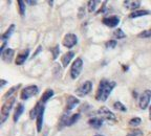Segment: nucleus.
Returning a JSON list of instances; mask_svg holds the SVG:
<instances>
[{
    "label": "nucleus",
    "instance_id": "24",
    "mask_svg": "<svg viewBox=\"0 0 151 136\" xmlns=\"http://www.w3.org/2000/svg\"><path fill=\"white\" fill-rule=\"evenodd\" d=\"M113 108L116 109V110H118V111H123V112H125V111L127 110L125 106L123 105L121 102H116V103L113 104Z\"/></svg>",
    "mask_w": 151,
    "mask_h": 136
},
{
    "label": "nucleus",
    "instance_id": "2",
    "mask_svg": "<svg viewBox=\"0 0 151 136\" xmlns=\"http://www.w3.org/2000/svg\"><path fill=\"white\" fill-rule=\"evenodd\" d=\"M14 103H15V97L12 96V97L7 99V101L3 104L2 108H1V120H0V122H1V124H3V122L7 120V117H9V112H11L13 106H14Z\"/></svg>",
    "mask_w": 151,
    "mask_h": 136
},
{
    "label": "nucleus",
    "instance_id": "27",
    "mask_svg": "<svg viewBox=\"0 0 151 136\" xmlns=\"http://www.w3.org/2000/svg\"><path fill=\"white\" fill-rule=\"evenodd\" d=\"M25 1H22V0L18 1L19 9H20V15L21 16H24V14H25Z\"/></svg>",
    "mask_w": 151,
    "mask_h": 136
},
{
    "label": "nucleus",
    "instance_id": "25",
    "mask_svg": "<svg viewBox=\"0 0 151 136\" xmlns=\"http://www.w3.org/2000/svg\"><path fill=\"white\" fill-rule=\"evenodd\" d=\"M142 122V120L139 117H133L130 120L129 122V125L131 126V127H137V126H139Z\"/></svg>",
    "mask_w": 151,
    "mask_h": 136
},
{
    "label": "nucleus",
    "instance_id": "36",
    "mask_svg": "<svg viewBox=\"0 0 151 136\" xmlns=\"http://www.w3.org/2000/svg\"><path fill=\"white\" fill-rule=\"evenodd\" d=\"M149 118H150V120H151V106H150V108H149Z\"/></svg>",
    "mask_w": 151,
    "mask_h": 136
},
{
    "label": "nucleus",
    "instance_id": "15",
    "mask_svg": "<svg viewBox=\"0 0 151 136\" xmlns=\"http://www.w3.org/2000/svg\"><path fill=\"white\" fill-rule=\"evenodd\" d=\"M44 106L42 107V109H41L40 113L38 114L37 116V120H36V122H37V130L38 132H41V130H42V126H43V115H44Z\"/></svg>",
    "mask_w": 151,
    "mask_h": 136
},
{
    "label": "nucleus",
    "instance_id": "12",
    "mask_svg": "<svg viewBox=\"0 0 151 136\" xmlns=\"http://www.w3.org/2000/svg\"><path fill=\"white\" fill-rule=\"evenodd\" d=\"M28 54H29V49H24L21 54H19L18 57L16 58V61H15L16 65H22L25 62V60L27 59Z\"/></svg>",
    "mask_w": 151,
    "mask_h": 136
},
{
    "label": "nucleus",
    "instance_id": "18",
    "mask_svg": "<svg viewBox=\"0 0 151 136\" xmlns=\"http://www.w3.org/2000/svg\"><path fill=\"white\" fill-rule=\"evenodd\" d=\"M55 94L54 90L52 89H47L46 91L44 92V93L42 94V97H41V103H46L48 99H50V97H52V95Z\"/></svg>",
    "mask_w": 151,
    "mask_h": 136
},
{
    "label": "nucleus",
    "instance_id": "17",
    "mask_svg": "<svg viewBox=\"0 0 151 136\" xmlns=\"http://www.w3.org/2000/svg\"><path fill=\"white\" fill-rule=\"evenodd\" d=\"M88 124H89L92 128H94V129H99L102 125H103V120H102L101 117L100 118L99 117L90 118V120H88Z\"/></svg>",
    "mask_w": 151,
    "mask_h": 136
},
{
    "label": "nucleus",
    "instance_id": "37",
    "mask_svg": "<svg viewBox=\"0 0 151 136\" xmlns=\"http://www.w3.org/2000/svg\"><path fill=\"white\" fill-rule=\"evenodd\" d=\"M94 136H103V135H94Z\"/></svg>",
    "mask_w": 151,
    "mask_h": 136
},
{
    "label": "nucleus",
    "instance_id": "16",
    "mask_svg": "<svg viewBox=\"0 0 151 136\" xmlns=\"http://www.w3.org/2000/svg\"><path fill=\"white\" fill-rule=\"evenodd\" d=\"M73 56H75V54H73V52H68L62 57V64H63V67H67V66H68V64L70 63V61L73 60Z\"/></svg>",
    "mask_w": 151,
    "mask_h": 136
},
{
    "label": "nucleus",
    "instance_id": "1",
    "mask_svg": "<svg viewBox=\"0 0 151 136\" xmlns=\"http://www.w3.org/2000/svg\"><path fill=\"white\" fill-rule=\"evenodd\" d=\"M116 82L108 80H102L98 87V91L96 94V99L99 102H106L110 95L111 91L116 87Z\"/></svg>",
    "mask_w": 151,
    "mask_h": 136
},
{
    "label": "nucleus",
    "instance_id": "9",
    "mask_svg": "<svg viewBox=\"0 0 151 136\" xmlns=\"http://www.w3.org/2000/svg\"><path fill=\"white\" fill-rule=\"evenodd\" d=\"M79 104V99L77 97H75L73 95H69L66 99V108H65V113H68L75 108L76 106Z\"/></svg>",
    "mask_w": 151,
    "mask_h": 136
},
{
    "label": "nucleus",
    "instance_id": "8",
    "mask_svg": "<svg viewBox=\"0 0 151 136\" xmlns=\"http://www.w3.org/2000/svg\"><path fill=\"white\" fill-rule=\"evenodd\" d=\"M98 115L102 120H112L114 122L116 120V115L113 114L109 109H107L106 107H102L98 110Z\"/></svg>",
    "mask_w": 151,
    "mask_h": 136
},
{
    "label": "nucleus",
    "instance_id": "13",
    "mask_svg": "<svg viewBox=\"0 0 151 136\" xmlns=\"http://www.w3.org/2000/svg\"><path fill=\"white\" fill-rule=\"evenodd\" d=\"M124 5L126 9H137L141 5V1H137V0H126L124 1Z\"/></svg>",
    "mask_w": 151,
    "mask_h": 136
},
{
    "label": "nucleus",
    "instance_id": "34",
    "mask_svg": "<svg viewBox=\"0 0 151 136\" xmlns=\"http://www.w3.org/2000/svg\"><path fill=\"white\" fill-rule=\"evenodd\" d=\"M5 84H6V82H5L4 80H1V82H0V87L2 88V86H4Z\"/></svg>",
    "mask_w": 151,
    "mask_h": 136
},
{
    "label": "nucleus",
    "instance_id": "19",
    "mask_svg": "<svg viewBox=\"0 0 151 136\" xmlns=\"http://www.w3.org/2000/svg\"><path fill=\"white\" fill-rule=\"evenodd\" d=\"M14 31H15V25H14V24H12V25H11V26H9V29H7V31H5V33L3 34L2 36H1V40L6 41L7 39H9V38L13 35V33H14Z\"/></svg>",
    "mask_w": 151,
    "mask_h": 136
},
{
    "label": "nucleus",
    "instance_id": "11",
    "mask_svg": "<svg viewBox=\"0 0 151 136\" xmlns=\"http://www.w3.org/2000/svg\"><path fill=\"white\" fill-rule=\"evenodd\" d=\"M14 54H15L14 50L11 49V48H7V49H5L4 52L1 54V59H2V61L5 62V63H11L13 60V57H14Z\"/></svg>",
    "mask_w": 151,
    "mask_h": 136
},
{
    "label": "nucleus",
    "instance_id": "28",
    "mask_svg": "<svg viewBox=\"0 0 151 136\" xmlns=\"http://www.w3.org/2000/svg\"><path fill=\"white\" fill-rule=\"evenodd\" d=\"M143 135H144V134H143L142 130L135 129V130H132V131H130L126 136H143Z\"/></svg>",
    "mask_w": 151,
    "mask_h": 136
},
{
    "label": "nucleus",
    "instance_id": "4",
    "mask_svg": "<svg viewBox=\"0 0 151 136\" xmlns=\"http://www.w3.org/2000/svg\"><path fill=\"white\" fill-rule=\"evenodd\" d=\"M38 91H39V89H38V87L36 85H31V86H27L22 89L21 93H20V97L22 99H27L29 97H32V96L36 95L38 93Z\"/></svg>",
    "mask_w": 151,
    "mask_h": 136
},
{
    "label": "nucleus",
    "instance_id": "3",
    "mask_svg": "<svg viewBox=\"0 0 151 136\" xmlns=\"http://www.w3.org/2000/svg\"><path fill=\"white\" fill-rule=\"evenodd\" d=\"M82 68H83L82 59H81V58L76 59L75 61H73V63L71 64V67H70V77H71V79H73V80L78 79L79 75L81 74Z\"/></svg>",
    "mask_w": 151,
    "mask_h": 136
},
{
    "label": "nucleus",
    "instance_id": "31",
    "mask_svg": "<svg viewBox=\"0 0 151 136\" xmlns=\"http://www.w3.org/2000/svg\"><path fill=\"white\" fill-rule=\"evenodd\" d=\"M139 38H150L151 37V29H147V31H144L143 33H141L139 35Z\"/></svg>",
    "mask_w": 151,
    "mask_h": 136
},
{
    "label": "nucleus",
    "instance_id": "10",
    "mask_svg": "<svg viewBox=\"0 0 151 136\" xmlns=\"http://www.w3.org/2000/svg\"><path fill=\"white\" fill-rule=\"evenodd\" d=\"M103 22L105 25L109 26V27H116L119 23H120V18L116 16H111V17H106L103 19Z\"/></svg>",
    "mask_w": 151,
    "mask_h": 136
},
{
    "label": "nucleus",
    "instance_id": "30",
    "mask_svg": "<svg viewBox=\"0 0 151 136\" xmlns=\"http://www.w3.org/2000/svg\"><path fill=\"white\" fill-rule=\"evenodd\" d=\"M52 59L54 60H56L57 58H58V56H59V54H60V47H59V45H56V46L52 48Z\"/></svg>",
    "mask_w": 151,
    "mask_h": 136
},
{
    "label": "nucleus",
    "instance_id": "23",
    "mask_svg": "<svg viewBox=\"0 0 151 136\" xmlns=\"http://www.w3.org/2000/svg\"><path fill=\"white\" fill-rule=\"evenodd\" d=\"M80 118V114L79 113H76V114H73L71 116H69L68 120H67V126H71V125L75 124L77 120Z\"/></svg>",
    "mask_w": 151,
    "mask_h": 136
},
{
    "label": "nucleus",
    "instance_id": "32",
    "mask_svg": "<svg viewBox=\"0 0 151 136\" xmlns=\"http://www.w3.org/2000/svg\"><path fill=\"white\" fill-rule=\"evenodd\" d=\"M116 44H118V43H116V40H110L106 43V47L107 48H114V47L116 46Z\"/></svg>",
    "mask_w": 151,
    "mask_h": 136
},
{
    "label": "nucleus",
    "instance_id": "20",
    "mask_svg": "<svg viewBox=\"0 0 151 136\" xmlns=\"http://www.w3.org/2000/svg\"><path fill=\"white\" fill-rule=\"evenodd\" d=\"M147 15H150L149 11H135V12H132L129 17L130 18H137V17L147 16Z\"/></svg>",
    "mask_w": 151,
    "mask_h": 136
},
{
    "label": "nucleus",
    "instance_id": "5",
    "mask_svg": "<svg viewBox=\"0 0 151 136\" xmlns=\"http://www.w3.org/2000/svg\"><path fill=\"white\" fill-rule=\"evenodd\" d=\"M150 101H151V90H149V89L145 90V91L141 94V96H139V108L145 110V109L148 107Z\"/></svg>",
    "mask_w": 151,
    "mask_h": 136
},
{
    "label": "nucleus",
    "instance_id": "14",
    "mask_svg": "<svg viewBox=\"0 0 151 136\" xmlns=\"http://www.w3.org/2000/svg\"><path fill=\"white\" fill-rule=\"evenodd\" d=\"M41 102H39V103H37V105L34 107L33 109H32V111L29 112V117L32 118V120H37V116H38V114L40 113V111H41V109H42V107L43 106H41Z\"/></svg>",
    "mask_w": 151,
    "mask_h": 136
},
{
    "label": "nucleus",
    "instance_id": "33",
    "mask_svg": "<svg viewBox=\"0 0 151 136\" xmlns=\"http://www.w3.org/2000/svg\"><path fill=\"white\" fill-rule=\"evenodd\" d=\"M26 3L29 5H36L37 4V1H31V0H28V1H26Z\"/></svg>",
    "mask_w": 151,
    "mask_h": 136
},
{
    "label": "nucleus",
    "instance_id": "6",
    "mask_svg": "<svg viewBox=\"0 0 151 136\" xmlns=\"http://www.w3.org/2000/svg\"><path fill=\"white\" fill-rule=\"evenodd\" d=\"M92 89V83L90 81H86L84 82L78 89L76 90V93L78 94V96L82 97V96H85L86 94H88Z\"/></svg>",
    "mask_w": 151,
    "mask_h": 136
},
{
    "label": "nucleus",
    "instance_id": "35",
    "mask_svg": "<svg viewBox=\"0 0 151 136\" xmlns=\"http://www.w3.org/2000/svg\"><path fill=\"white\" fill-rule=\"evenodd\" d=\"M40 50H41V46H39V47H38V50H37V52H35V54H34V57H35V56H37V54H38V52H40Z\"/></svg>",
    "mask_w": 151,
    "mask_h": 136
},
{
    "label": "nucleus",
    "instance_id": "26",
    "mask_svg": "<svg viewBox=\"0 0 151 136\" xmlns=\"http://www.w3.org/2000/svg\"><path fill=\"white\" fill-rule=\"evenodd\" d=\"M113 36H114L116 39H123V38L126 37V35L124 34V31H123L121 28H119V29H116V31H114V33H113Z\"/></svg>",
    "mask_w": 151,
    "mask_h": 136
},
{
    "label": "nucleus",
    "instance_id": "21",
    "mask_svg": "<svg viewBox=\"0 0 151 136\" xmlns=\"http://www.w3.org/2000/svg\"><path fill=\"white\" fill-rule=\"evenodd\" d=\"M23 110H24L23 105H19L18 107H17L16 111H15V114H14V122H16L17 120H19V117L21 116V114L23 113Z\"/></svg>",
    "mask_w": 151,
    "mask_h": 136
},
{
    "label": "nucleus",
    "instance_id": "7",
    "mask_svg": "<svg viewBox=\"0 0 151 136\" xmlns=\"http://www.w3.org/2000/svg\"><path fill=\"white\" fill-rule=\"evenodd\" d=\"M77 43H78V38H77V36H76L75 34H67V35H65V37H64L62 44H63V46L66 47V48H71V47L75 46Z\"/></svg>",
    "mask_w": 151,
    "mask_h": 136
},
{
    "label": "nucleus",
    "instance_id": "22",
    "mask_svg": "<svg viewBox=\"0 0 151 136\" xmlns=\"http://www.w3.org/2000/svg\"><path fill=\"white\" fill-rule=\"evenodd\" d=\"M99 3V1H93V0H89L87 2V9L89 13H93L97 9V4Z\"/></svg>",
    "mask_w": 151,
    "mask_h": 136
},
{
    "label": "nucleus",
    "instance_id": "29",
    "mask_svg": "<svg viewBox=\"0 0 151 136\" xmlns=\"http://www.w3.org/2000/svg\"><path fill=\"white\" fill-rule=\"evenodd\" d=\"M20 86H21V85L19 84V85H16V86H15V87H13L12 89L9 90V91H7L6 93L4 94V97H7V99H9V97H12V94L14 93V92L17 90V88H19V87H20Z\"/></svg>",
    "mask_w": 151,
    "mask_h": 136
}]
</instances>
